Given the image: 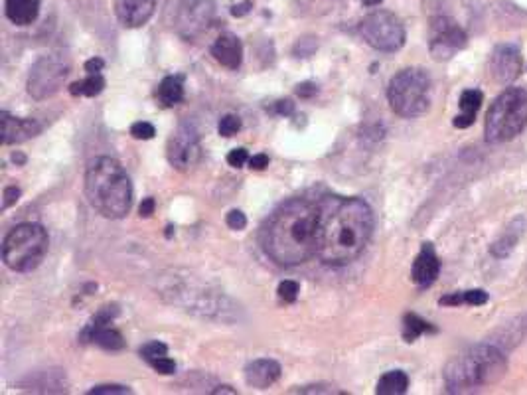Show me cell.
I'll use <instances>...</instances> for the list:
<instances>
[{
	"label": "cell",
	"instance_id": "1",
	"mask_svg": "<svg viewBox=\"0 0 527 395\" xmlns=\"http://www.w3.org/2000/svg\"><path fill=\"white\" fill-rule=\"evenodd\" d=\"M374 210L362 198L326 196L318 202L316 257L328 267L356 261L374 236Z\"/></svg>",
	"mask_w": 527,
	"mask_h": 395
},
{
	"label": "cell",
	"instance_id": "2",
	"mask_svg": "<svg viewBox=\"0 0 527 395\" xmlns=\"http://www.w3.org/2000/svg\"><path fill=\"white\" fill-rule=\"evenodd\" d=\"M318 204L306 198L283 202L265 222L261 245L265 255L281 267L302 265L316 255Z\"/></svg>",
	"mask_w": 527,
	"mask_h": 395
},
{
	"label": "cell",
	"instance_id": "3",
	"mask_svg": "<svg viewBox=\"0 0 527 395\" xmlns=\"http://www.w3.org/2000/svg\"><path fill=\"white\" fill-rule=\"evenodd\" d=\"M85 194L93 210L107 220H121L133 204V186L125 168L111 157L91 160L85 170Z\"/></svg>",
	"mask_w": 527,
	"mask_h": 395
},
{
	"label": "cell",
	"instance_id": "4",
	"mask_svg": "<svg viewBox=\"0 0 527 395\" xmlns=\"http://www.w3.org/2000/svg\"><path fill=\"white\" fill-rule=\"evenodd\" d=\"M508 370L506 356L490 344H478L456 356L445 370L449 392H470L498 384Z\"/></svg>",
	"mask_w": 527,
	"mask_h": 395
},
{
	"label": "cell",
	"instance_id": "5",
	"mask_svg": "<svg viewBox=\"0 0 527 395\" xmlns=\"http://www.w3.org/2000/svg\"><path fill=\"white\" fill-rule=\"evenodd\" d=\"M527 127V91L510 87L496 97L486 113L484 135L492 145L516 139Z\"/></svg>",
	"mask_w": 527,
	"mask_h": 395
},
{
	"label": "cell",
	"instance_id": "6",
	"mask_svg": "<svg viewBox=\"0 0 527 395\" xmlns=\"http://www.w3.org/2000/svg\"><path fill=\"white\" fill-rule=\"evenodd\" d=\"M48 232L40 224L16 226L2 243V259L16 273L34 271L48 253Z\"/></svg>",
	"mask_w": 527,
	"mask_h": 395
},
{
	"label": "cell",
	"instance_id": "7",
	"mask_svg": "<svg viewBox=\"0 0 527 395\" xmlns=\"http://www.w3.org/2000/svg\"><path fill=\"white\" fill-rule=\"evenodd\" d=\"M387 99L391 109L405 119L427 113L431 105V78L421 68H407L389 81Z\"/></svg>",
	"mask_w": 527,
	"mask_h": 395
},
{
	"label": "cell",
	"instance_id": "8",
	"mask_svg": "<svg viewBox=\"0 0 527 395\" xmlns=\"http://www.w3.org/2000/svg\"><path fill=\"white\" fill-rule=\"evenodd\" d=\"M360 36L379 52H397L405 44V26L393 12L376 10L360 24Z\"/></svg>",
	"mask_w": 527,
	"mask_h": 395
},
{
	"label": "cell",
	"instance_id": "9",
	"mask_svg": "<svg viewBox=\"0 0 527 395\" xmlns=\"http://www.w3.org/2000/svg\"><path fill=\"white\" fill-rule=\"evenodd\" d=\"M172 10L174 30L186 40H194L206 32L216 16L214 0H178Z\"/></svg>",
	"mask_w": 527,
	"mask_h": 395
},
{
	"label": "cell",
	"instance_id": "10",
	"mask_svg": "<svg viewBox=\"0 0 527 395\" xmlns=\"http://www.w3.org/2000/svg\"><path fill=\"white\" fill-rule=\"evenodd\" d=\"M70 74V64L58 56H44L36 62L28 79V93L34 99H46L60 91Z\"/></svg>",
	"mask_w": 527,
	"mask_h": 395
},
{
	"label": "cell",
	"instance_id": "11",
	"mask_svg": "<svg viewBox=\"0 0 527 395\" xmlns=\"http://www.w3.org/2000/svg\"><path fill=\"white\" fill-rule=\"evenodd\" d=\"M468 44L466 32L449 16H439L431 22V40L429 50L435 60H451Z\"/></svg>",
	"mask_w": 527,
	"mask_h": 395
},
{
	"label": "cell",
	"instance_id": "12",
	"mask_svg": "<svg viewBox=\"0 0 527 395\" xmlns=\"http://www.w3.org/2000/svg\"><path fill=\"white\" fill-rule=\"evenodd\" d=\"M166 157L170 160V164L180 170L186 172L192 166L198 164V160L202 157V145H200V135L196 133L194 127H190L188 123H182L174 135L168 141L166 147Z\"/></svg>",
	"mask_w": 527,
	"mask_h": 395
},
{
	"label": "cell",
	"instance_id": "13",
	"mask_svg": "<svg viewBox=\"0 0 527 395\" xmlns=\"http://www.w3.org/2000/svg\"><path fill=\"white\" fill-rule=\"evenodd\" d=\"M522 70H524V60H522V54L516 46L504 44L492 52L490 74L496 81L512 83L514 79L520 78Z\"/></svg>",
	"mask_w": 527,
	"mask_h": 395
},
{
	"label": "cell",
	"instance_id": "14",
	"mask_svg": "<svg viewBox=\"0 0 527 395\" xmlns=\"http://www.w3.org/2000/svg\"><path fill=\"white\" fill-rule=\"evenodd\" d=\"M441 273V261H439V255L435 251V247L431 243H425L419 251V255L415 257L413 261V267H411V279L415 285L419 287H431L437 277Z\"/></svg>",
	"mask_w": 527,
	"mask_h": 395
},
{
	"label": "cell",
	"instance_id": "15",
	"mask_svg": "<svg viewBox=\"0 0 527 395\" xmlns=\"http://www.w3.org/2000/svg\"><path fill=\"white\" fill-rule=\"evenodd\" d=\"M156 2L158 0H115V12L123 26L141 28L151 20Z\"/></svg>",
	"mask_w": 527,
	"mask_h": 395
},
{
	"label": "cell",
	"instance_id": "16",
	"mask_svg": "<svg viewBox=\"0 0 527 395\" xmlns=\"http://www.w3.org/2000/svg\"><path fill=\"white\" fill-rule=\"evenodd\" d=\"M40 133V125L34 119H16L2 111V143L14 145L28 141Z\"/></svg>",
	"mask_w": 527,
	"mask_h": 395
},
{
	"label": "cell",
	"instance_id": "17",
	"mask_svg": "<svg viewBox=\"0 0 527 395\" xmlns=\"http://www.w3.org/2000/svg\"><path fill=\"white\" fill-rule=\"evenodd\" d=\"M281 378V366L275 360H255L245 368V382L251 388L267 390Z\"/></svg>",
	"mask_w": 527,
	"mask_h": 395
},
{
	"label": "cell",
	"instance_id": "18",
	"mask_svg": "<svg viewBox=\"0 0 527 395\" xmlns=\"http://www.w3.org/2000/svg\"><path fill=\"white\" fill-rule=\"evenodd\" d=\"M212 56L227 70H237L241 66V62H243L241 40L235 34H231V32L222 34L212 46Z\"/></svg>",
	"mask_w": 527,
	"mask_h": 395
},
{
	"label": "cell",
	"instance_id": "19",
	"mask_svg": "<svg viewBox=\"0 0 527 395\" xmlns=\"http://www.w3.org/2000/svg\"><path fill=\"white\" fill-rule=\"evenodd\" d=\"M484 95L480 89H466L460 95V115L454 119V127L456 129H468L474 125L476 115L482 107Z\"/></svg>",
	"mask_w": 527,
	"mask_h": 395
},
{
	"label": "cell",
	"instance_id": "20",
	"mask_svg": "<svg viewBox=\"0 0 527 395\" xmlns=\"http://www.w3.org/2000/svg\"><path fill=\"white\" fill-rule=\"evenodd\" d=\"M6 16L16 26L32 24L40 14V0H6Z\"/></svg>",
	"mask_w": 527,
	"mask_h": 395
},
{
	"label": "cell",
	"instance_id": "21",
	"mask_svg": "<svg viewBox=\"0 0 527 395\" xmlns=\"http://www.w3.org/2000/svg\"><path fill=\"white\" fill-rule=\"evenodd\" d=\"M524 230H526V222H524V218H516V220L506 228V232L492 243V249H490L492 255H494V257H500V259L508 257V255L514 251V247L518 245V241L524 236Z\"/></svg>",
	"mask_w": 527,
	"mask_h": 395
},
{
	"label": "cell",
	"instance_id": "22",
	"mask_svg": "<svg viewBox=\"0 0 527 395\" xmlns=\"http://www.w3.org/2000/svg\"><path fill=\"white\" fill-rule=\"evenodd\" d=\"M158 101L162 107H174L184 99V81L180 76H168L162 79L156 91Z\"/></svg>",
	"mask_w": 527,
	"mask_h": 395
},
{
	"label": "cell",
	"instance_id": "23",
	"mask_svg": "<svg viewBox=\"0 0 527 395\" xmlns=\"http://www.w3.org/2000/svg\"><path fill=\"white\" fill-rule=\"evenodd\" d=\"M407 388H409L407 374L401 370H393L379 378L376 392L379 395H401L407 392Z\"/></svg>",
	"mask_w": 527,
	"mask_h": 395
},
{
	"label": "cell",
	"instance_id": "24",
	"mask_svg": "<svg viewBox=\"0 0 527 395\" xmlns=\"http://www.w3.org/2000/svg\"><path fill=\"white\" fill-rule=\"evenodd\" d=\"M488 303V293L482 289L464 291V293H452L449 297L441 299V305L447 307H458V305H470V307H482Z\"/></svg>",
	"mask_w": 527,
	"mask_h": 395
},
{
	"label": "cell",
	"instance_id": "25",
	"mask_svg": "<svg viewBox=\"0 0 527 395\" xmlns=\"http://www.w3.org/2000/svg\"><path fill=\"white\" fill-rule=\"evenodd\" d=\"M427 332H437V330H435V326H431L421 316L405 315L403 318V338L407 342H415L421 334H427Z\"/></svg>",
	"mask_w": 527,
	"mask_h": 395
},
{
	"label": "cell",
	"instance_id": "26",
	"mask_svg": "<svg viewBox=\"0 0 527 395\" xmlns=\"http://www.w3.org/2000/svg\"><path fill=\"white\" fill-rule=\"evenodd\" d=\"M105 89V79L101 74H89V78L83 81H76L70 85V93L77 97V95H87V97H95Z\"/></svg>",
	"mask_w": 527,
	"mask_h": 395
},
{
	"label": "cell",
	"instance_id": "27",
	"mask_svg": "<svg viewBox=\"0 0 527 395\" xmlns=\"http://www.w3.org/2000/svg\"><path fill=\"white\" fill-rule=\"evenodd\" d=\"M164 356H168V348H166V344H162V342H149V344H145V346L141 348V358H143L149 366H152L156 360H160V358H164Z\"/></svg>",
	"mask_w": 527,
	"mask_h": 395
},
{
	"label": "cell",
	"instance_id": "28",
	"mask_svg": "<svg viewBox=\"0 0 527 395\" xmlns=\"http://www.w3.org/2000/svg\"><path fill=\"white\" fill-rule=\"evenodd\" d=\"M239 129H241V119L237 115H226V117H222L220 127H218V131H220L222 137H233V135L239 133Z\"/></svg>",
	"mask_w": 527,
	"mask_h": 395
},
{
	"label": "cell",
	"instance_id": "29",
	"mask_svg": "<svg viewBox=\"0 0 527 395\" xmlns=\"http://www.w3.org/2000/svg\"><path fill=\"white\" fill-rule=\"evenodd\" d=\"M299 293H301V287L299 283L295 281H283L279 285V297L285 301V303H295L299 299Z\"/></svg>",
	"mask_w": 527,
	"mask_h": 395
},
{
	"label": "cell",
	"instance_id": "30",
	"mask_svg": "<svg viewBox=\"0 0 527 395\" xmlns=\"http://www.w3.org/2000/svg\"><path fill=\"white\" fill-rule=\"evenodd\" d=\"M131 135H133L137 141H151L152 137L156 135V129L152 127L151 123L141 121V123H135V125L131 127Z\"/></svg>",
	"mask_w": 527,
	"mask_h": 395
},
{
	"label": "cell",
	"instance_id": "31",
	"mask_svg": "<svg viewBox=\"0 0 527 395\" xmlns=\"http://www.w3.org/2000/svg\"><path fill=\"white\" fill-rule=\"evenodd\" d=\"M226 224L227 228H231V230H235V232H241V230H245V226H247V218H245L243 212H239V210H231V212L227 214Z\"/></svg>",
	"mask_w": 527,
	"mask_h": 395
},
{
	"label": "cell",
	"instance_id": "32",
	"mask_svg": "<svg viewBox=\"0 0 527 395\" xmlns=\"http://www.w3.org/2000/svg\"><path fill=\"white\" fill-rule=\"evenodd\" d=\"M247 160H249V153H247L245 149H235V151H231V153L227 155V162H229V166H233V168H241Z\"/></svg>",
	"mask_w": 527,
	"mask_h": 395
},
{
	"label": "cell",
	"instance_id": "33",
	"mask_svg": "<svg viewBox=\"0 0 527 395\" xmlns=\"http://www.w3.org/2000/svg\"><path fill=\"white\" fill-rule=\"evenodd\" d=\"M91 395H109V394H133L129 388H125V386H97V388H93L91 392H89Z\"/></svg>",
	"mask_w": 527,
	"mask_h": 395
},
{
	"label": "cell",
	"instance_id": "34",
	"mask_svg": "<svg viewBox=\"0 0 527 395\" xmlns=\"http://www.w3.org/2000/svg\"><path fill=\"white\" fill-rule=\"evenodd\" d=\"M20 188H16V186H10V188H6L4 190V202H2V210H6V208H10L12 204H16L18 202V198H20Z\"/></svg>",
	"mask_w": 527,
	"mask_h": 395
},
{
	"label": "cell",
	"instance_id": "35",
	"mask_svg": "<svg viewBox=\"0 0 527 395\" xmlns=\"http://www.w3.org/2000/svg\"><path fill=\"white\" fill-rule=\"evenodd\" d=\"M103 68H105V62L101 58H93L85 64V72H89V74H101Z\"/></svg>",
	"mask_w": 527,
	"mask_h": 395
},
{
	"label": "cell",
	"instance_id": "36",
	"mask_svg": "<svg viewBox=\"0 0 527 395\" xmlns=\"http://www.w3.org/2000/svg\"><path fill=\"white\" fill-rule=\"evenodd\" d=\"M154 208H156L154 198H145L143 204H141V208H139V212H141L143 218H151L152 214H154Z\"/></svg>",
	"mask_w": 527,
	"mask_h": 395
},
{
	"label": "cell",
	"instance_id": "37",
	"mask_svg": "<svg viewBox=\"0 0 527 395\" xmlns=\"http://www.w3.org/2000/svg\"><path fill=\"white\" fill-rule=\"evenodd\" d=\"M249 166L255 170H263L265 166H269V157L267 155H255L249 158Z\"/></svg>",
	"mask_w": 527,
	"mask_h": 395
},
{
	"label": "cell",
	"instance_id": "38",
	"mask_svg": "<svg viewBox=\"0 0 527 395\" xmlns=\"http://www.w3.org/2000/svg\"><path fill=\"white\" fill-rule=\"evenodd\" d=\"M275 111L279 113V115H293V111H295V103L293 101H279L277 103V107H275Z\"/></svg>",
	"mask_w": 527,
	"mask_h": 395
},
{
	"label": "cell",
	"instance_id": "39",
	"mask_svg": "<svg viewBox=\"0 0 527 395\" xmlns=\"http://www.w3.org/2000/svg\"><path fill=\"white\" fill-rule=\"evenodd\" d=\"M318 89H316V85H312V83H302V85H299V95L301 97H310V95H314Z\"/></svg>",
	"mask_w": 527,
	"mask_h": 395
},
{
	"label": "cell",
	"instance_id": "40",
	"mask_svg": "<svg viewBox=\"0 0 527 395\" xmlns=\"http://www.w3.org/2000/svg\"><path fill=\"white\" fill-rule=\"evenodd\" d=\"M366 6H377V4H381L383 0H362Z\"/></svg>",
	"mask_w": 527,
	"mask_h": 395
},
{
	"label": "cell",
	"instance_id": "41",
	"mask_svg": "<svg viewBox=\"0 0 527 395\" xmlns=\"http://www.w3.org/2000/svg\"><path fill=\"white\" fill-rule=\"evenodd\" d=\"M214 394H235V390H227V386H224L222 390H216Z\"/></svg>",
	"mask_w": 527,
	"mask_h": 395
}]
</instances>
